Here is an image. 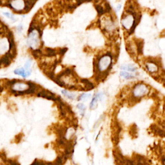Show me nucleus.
<instances>
[{
  "instance_id": "nucleus-1",
  "label": "nucleus",
  "mask_w": 165,
  "mask_h": 165,
  "mask_svg": "<svg viewBox=\"0 0 165 165\" xmlns=\"http://www.w3.org/2000/svg\"><path fill=\"white\" fill-rule=\"evenodd\" d=\"M41 36L39 33L36 30L28 33L27 43L28 46L33 49V50L39 49V46L41 45V41H40Z\"/></svg>"
},
{
  "instance_id": "nucleus-2",
  "label": "nucleus",
  "mask_w": 165,
  "mask_h": 165,
  "mask_svg": "<svg viewBox=\"0 0 165 165\" xmlns=\"http://www.w3.org/2000/svg\"><path fill=\"white\" fill-rule=\"evenodd\" d=\"M7 7L14 10L17 13H23V10L25 9V4L23 1H8Z\"/></svg>"
},
{
  "instance_id": "nucleus-3",
  "label": "nucleus",
  "mask_w": 165,
  "mask_h": 165,
  "mask_svg": "<svg viewBox=\"0 0 165 165\" xmlns=\"http://www.w3.org/2000/svg\"><path fill=\"white\" fill-rule=\"evenodd\" d=\"M37 96L40 97H43V98H45L49 100H52L54 101L58 102V101H61L60 97H56L52 92H50L47 91L44 89H41V90L38 92L37 93Z\"/></svg>"
},
{
  "instance_id": "nucleus-4",
  "label": "nucleus",
  "mask_w": 165,
  "mask_h": 165,
  "mask_svg": "<svg viewBox=\"0 0 165 165\" xmlns=\"http://www.w3.org/2000/svg\"><path fill=\"white\" fill-rule=\"evenodd\" d=\"M147 92V88L143 84H138L134 87L133 96L135 97H141Z\"/></svg>"
},
{
  "instance_id": "nucleus-5",
  "label": "nucleus",
  "mask_w": 165,
  "mask_h": 165,
  "mask_svg": "<svg viewBox=\"0 0 165 165\" xmlns=\"http://www.w3.org/2000/svg\"><path fill=\"white\" fill-rule=\"evenodd\" d=\"M11 88V90L19 92H23L25 90H27L29 86L27 83L24 82H17L14 85H12Z\"/></svg>"
},
{
  "instance_id": "nucleus-6",
  "label": "nucleus",
  "mask_w": 165,
  "mask_h": 165,
  "mask_svg": "<svg viewBox=\"0 0 165 165\" xmlns=\"http://www.w3.org/2000/svg\"><path fill=\"white\" fill-rule=\"evenodd\" d=\"M8 39H5V38H0V54H4L7 50L9 49Z\"/></svg>"
},
{
  "instance_id": "nucleus-7",
  "label": "nucleus",
  "mask_w": 165,
  "mask_h": 165,
  "mask_svg": "<svg viewBox=\"0 0 165 165\" xmlns=\"http://www.w3.org/2000/svg\"><path fill=\"white\" fill-rule=\"evenodd\" d=\"M36 3V1H25V7L24 10H23V13H27V12H28L29 11H30L33 8V7L34 6Z\"/></svg>"
},
{
  "instance_id": "nucleus-8",
  "label": "nucleus",
  "mask_w": 165,
  "mask_h": 165,
  "mask_svg": "<svg viewBox=\"0 0 165 165\" xmlns=\"http://www.w3.org/2000/svg\"><path fill=\"white\" fill-rule=\"evenodd\" d=\"M0 63L3 66L7 67L11 63V60L5 54L4 56H2L0 58Z\"/></svg>"
},
{
  "instance_id": "nucleus-9",
  "label": "nucleus",
  "mask_w": 165,
  "mask_h": 165,
  "mask_svg": "<svg viewBox=\"0 0 165 165\" xmlns=\"http://www.w3.org/2000/svg\"><path fill=\"white\" fill-rule=\"evenodd\" d=\"M14 74L18 75V76H21L23 77V78H26V77H28L27 75V72L25 71V68H17L16 70L14 71Z\"/></svg>"
},
{
  "instance_id": "nucleus-10",
  "label": "nucleus",
  "mask_w": 165,
  "mask_h": 165,
  "mask_svg": "<svg viewBox=\"0 0 165 165\" xmlns=\"http://www.w3.org/2000/svg\"><path fill=\"white\" fill-rule=\"evenodd\" d=\"M146 68H147L148 71L150 72H155L157 71V65L154 63H150V62H148V63H146Z\"/></svg>"
},
{
  "instance_id": "nucleus-11",
  "label": "nucleus",
  "mask_w": 165,
  "mask_h": 165,
  "mask_svg": "<svg viewBox=\"0 0 165 165\" xmlns=\"http://www.w3.org/2000/svg\"><path fill=\"white\" fill-rule=\"evenodd\" d=\"M121 69L125 70V71H130V72H134L135 71V70H136V68L134 67V66L131 65H125L121 66Z\"/></svg>"
},
{
  "instance_id": "nucleus-12",
  "label": "nucleus",
  "mask_w": 165,
  "mask_h": 165,
  "mask_svg": "<svg viewBox=\"0 0 165 165\" xmlns=\"http://www.w3.org/2000/svg\"><path fill=\"white\" fill-rule=\"evenodd\" d=\"M45 55L49 57H52L56 55V51L53 49L47 48L46 49V53Z\"/></svg>"
},
{
  "instance_id": "nucleus-13",
  "label": "nucleus",
  "mask_w": 165,
  "mask_h": 165,
  "mask_svg": "<svg viewBox=\"0 0 165 165\" xmlns=\"http://www.w3.org/2000/svg\"><path fill=\"white\" fill-rule=\"evenodd\" d=\"M120 75L121 76L123 77L124 78H125L126 79H130L135 78V76L134 75H132L130 74V73L126 72H121L120 73Z\"/></svg>"
},
{
  "instance_id": "nucleus-14",
  "label": "nucleus",
  "mask_w": 165,
  "mask_h": 165,
  "mask_svg": "<svg viewBox=\"0 0 165 165\" xmlns=\"http://www.w3.org/2000/svg\"><path fill=\"white\" fill-rule=\"evenodd\" d=\"M98 99H99V95H97V96H96L94 97V99L92 100V101L90 105V108L91 109H94L96 107L97 102Z\"/></svg>"
},
{
  "instance_id": "nucleus-15",
  "label": "nucleus",
  "mask_w": 165,
  "mask_h": 165,
  "mask_svg": "<svg viewBox=\"0 0 165 165\" xmlns=\"http://www.w3.org/2000/svg\"><path fill=\"white\" fill-rule=\"evenodd\" d=\"M32 55H33V56H34V57L36 58H39L41 56V55H42V52H41V50H40L39 49H38V50H33L32 51Z\"/></svg>"
},
{
  "instance_id": "nucleus-16",
  "label": "nucleus",
  "mask_w": 165,
  "mask_h": 165,
  "mask_svg": "<svg viewBox=\"0 0 165 165\" xmlns=\"http://www.w3.org/2000/svg\"><path fill=\"white\" fill-rule=\"evenodd\" d=\"M62 93H63V94L65 96L67 97L69 99H71V100H74V99H75L76 97L75 95L68 92L67 90H63V91H62Z\"/></svg>"
},
{
  "instance_id": "nucleus-17",
  "label": "nucleus",
  "mask_w": 165,
  "mask_h": 165,
  "mask_svg": "<svg viewBox=\"0 0 165 165\" xmlns=\"http://www.w3.org/2000/svg\"><path fill=\"white\" fill-rule=\"evenodd\" d=\"M96 9L97 10V12L99 15H102V14H104L105 13V9L102 8V7L101 5H96Z\"/></svg>"
},
{
  "instance_id": "nucleus-18",
  "label": "nucleus",
  "mask_w": 165,
  "mask_h": 165,
  "mask_svg": "<svg viewBox=\"0 0 165 165\" xmlns=\"http://www.w3.org/2000/svg\"><path fill=\"white\" fill-rule=\"evenodd\" d=\"M91 96V95L90 94H84L83 95H81V96L79 99H78V100L80 101V100H83V101H86L89 100V99L90 97Z\"/></svg>"
},
{
  "instance_id": "nucleus-19",
  "label": "nucleus",
  "mask_w": 165,
  "mask_h": 165,
  "mask_svg": "<svg viewBox=\"0 0 165 165\" xmlns=\"http://www.w3.org/2000/svg\"><path fill=\"white\" fill-rule=\"evenodd\" d=\"M137 51L139 54L142 53V42L137 43Z\"/></svg>"
},
{
  "instance_id": "nucleus-20",
  "label": "nucleus",
  "mask_w": 165,
  "mask_h": 165,
  "mask_svg": "<svg viewBox=\"0 0 165 165\" xmlns=\"http://www.w3.org/2000/svg\"><path fill=\"white\" fill-rule=\"evenodd\" d=\"M78 108H79V110L82 111L83 112L84 110H85V106H84L83 104H79V105H78Z\"/></svg>"
},
{
  "instance_id": "nucleus-21",
  "label": "nucleus",
  "mask_w": 165,
  "mask_h": 165,
  "mask_svg": "<svg viewBox=\"0 0 165 165\" xmlns=\"http://www.w3.org/2000/svg\"><path fill=\"white\" fill-rule=\"evenodd\" d=\"M4 14H5V15L7 17H9V19H10L11 20H14V16L11 15V14H10V13H9V12H5Z\"/></svg>"
},
{
  "instance_id": "nucleus-22",
  "label": "nucleus",
  "mask_w": 165,
  "mask_h": 165,
  "mask_svg": "<svg viewBox=\"0 0 165 165\" xmlns=\"http://www.w3.org/2000/svg\"><path fill=\"white\" fill-rule=\"evenodd\" d=\"M67 48L61 49L60 50V52H59V54H60V55H61V56H63V55H64L65 54V52H67Z\"/></svg>"
},
{
  "instance_id": "nucleus-23",
  "label": "nucleus",
  "mask_w": 165,
  "mask_h": 165,
  "mask_svg": "<svg viewBox=\"0 0 165 165\" xmlns=\"http://www.w3.org/2000/svg\"><path fill=\"white\" fill-rule=\"evenodd\" d=\"M111 10V7L108 4H107L105 5V12H110V11Z\"/></svg>"
},
{
  "instance_id": "nucleus-24",
  "label": "nucleus",
  "mask_w": 165,
  "mask_h": 165,
  "mask_svg": "<svg viewBox=\"0 0 165 165\" xmlns=\"http://www.w3.org/2000/svg\"><path fill=\"white\" fill-rule=\"evenodd\" d=\"M163 73H164V74H165V69H164V70H163Z\"/></svg>"
},
{
  "instance_id": "nucleus-25",
  "label": "nucleus",
  "mask_w": 165,
  "mask_h": 165,
  "mask_svg": "<svg viewBox=\"0 0 165 165\" xmlns=\"http://www.w3.org/2000/svg\"><path fill=\"white\" fill-rule=\"evenodd\" d=\"M144 165H150V164H144Z\"/></svg>"
},
{
  "instance_id": "nucleus-26",
  "label": "nucleus",
  "mask_w": 165,
  "mask_h": 165,
  "mask_svg": "<svg viewBox=\"0 0 165 165\" xmlns=\"http://www.w3.org/2000/svg\"><path fill=\"white\" fill-rule=\"evenodd\" d=\"M0 87H1V86H0Z\"/></svg>"
}]
</instances>
